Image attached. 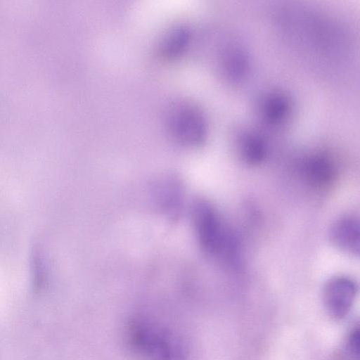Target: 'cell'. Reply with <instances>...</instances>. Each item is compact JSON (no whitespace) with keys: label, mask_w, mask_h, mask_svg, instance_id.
Listing matches in <instances>:
<instances>
[{"label":"cell","mask_w":360,"mask_h":360,"mask_svg":"<svg viewBox=\"0 0 360 360\" xmlns=\"http://www.w3.org/2000/svg\"><path fill=\"white\" fill-rule=\"evenodd\" d=\"M192 219L202 249L210 255L223 251L228 238L214 208L207 202H196L193 205Z\"/></svg>","instance_id":"obj_3"},{"label":"cell","mask_w":360,"mask_h":360,"mask_svg":"<svg viewBox=\"0 0 360 360\" xmlns=\"http://www.w3.org/2000/svg\"><path fill=\"white\" fill-rule=\"evenodd\" d=\"M356 285L353 280L344 276L329 279L323 289L324 305L333 318L342 319L349 312L356 294Z\"/></svg>","instance_id":"obj_4"},{"label":"cell","mask_w":360,"mask_h":360,"mask_svg":"<svg viewBox=\"0 0 360 360\" xmlns=\"http://www.w3.org/2000/svg\"><path fill=\"white\" fill-rule=\"evenodd\" d=\"M127 341L132 351L144 360H187L181 340L143 316H134L129 321Z\"/></svg>","instance_id":"obj_1"},{"label":"cell","mask_w":360,"mask_h":360,"mask_svg":"<svg viewBox=\"0 0 360 360\" xmlns=\"http://www.w3.org/2000/svg\"><path fill=\"white\" fill-rule=\"evenodd\" d=\"M190 41V32L186 27L176 26L169 30L159 44V51L167 58L180 56L186 49Z\"/></svg>","instance_id":"obj_8"},{"label":"cell","mask_w":360,"mask_h":360,"mask_svg":"<svg viewBox=\"0 0 360 360\" xmlns=\"http://www.w3.org/2000/svg\"><path fill=\"white\" fill-rule=\"evenodd\" d=\"M329 237L332 243L340 250L359 255L360 231L357 217L347 214L338 218L330 228Z\"/></svg>","instance_id":"obj_5"},{"label":"cell","mask_w":360,"mask_h":360,"mask_svg":"<svg viewBox=\"0 0 360 360\" xmlns=\"http://www.w3.org/2000/svg\"><path fill=\"white\" fill-rule=\"evenodd\" d=\"M304 174L311 185L323 188L333 181L336 169L333 162L327 157L314 155L305 162Z\"/></svg>","instance_id":"obj_6"},{"label":"cell","mask_w":360,"mask_h":360,"mask_svg":"<svg viewBox=\"0 0 360 360\" xmlns=\"http://www.w3.org/2000/svg\"><path fill=\"white\" fill-rule=\"evenodd\" d=\"M166 123L171 135L178 142L189 146L201 144L205 139L207 127L201 111L194 105L179 102L169 108Z\"/></svg>","instance_id":"obj_2"},{"label":"cell","mask_w":360,"mask_h":360,"mask_svg":"<svg viewBox=\"0 0 360 360\" xmlns=\"http://www.w3.org/2000/svg\"><path fill=\"white\" fill-rule=\"evenodd\" d=\"M238 147L243 160L250 165H258L266 155L264 139L256 133L243 131L239 135Z\"/></svg>","instance_id":"obj_7"},{"label":"cell","mask_w":360,"mask_h":360,"mask_svg":"<svg viewBox=\"0 0 360 360\" xmlns=\"http://www.w3.org/2000/svg\"><path fill=\"white\" fill-rule=\"evenodd\" d=\"M347 348L350 354L354 357L359 354V330L354 329L348 339Z\"/></svg>","instance_id":"obj_9"}]
</instances>
